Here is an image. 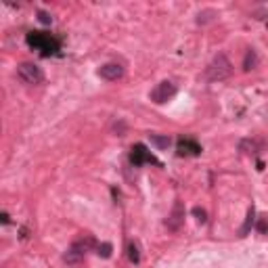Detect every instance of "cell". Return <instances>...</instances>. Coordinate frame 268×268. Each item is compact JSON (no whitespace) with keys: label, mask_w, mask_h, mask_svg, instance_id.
<instances>
[{"label":"cell","mask_w":268,"mask_h":268,"mask_svg":"<svg viewBox=\"0 0 268 268\" xmlns=\"http://www.w3.org/2000/svg\"><path fill=\"white\" fill-rule=\"evenodd\" d=\"M26 42L32 51L40 53L42 57H53L61 51V40L46 32H30L26 36Z\"/></svg>","instance_id":"obj_1"},{"label":"cell","mask_w":268,"mask_h":268,"mask_svg":"<svg viewBox=\"0 0 268 268\" xmlns=\"http://www.w3.org/2000/svg\"><path fill=\"white\" fill-rule=\"evenodd\" d=\"M92 247H97V241L92 239L90 235H80L72 245H69V249L65 251L63 255V260L67 264H80L84 258H86V253L92 249Z\"/></svg>","instance_id":"obj_2"},{"label":"cell","mask_w":268,"mask_h":268,"mask_svg":"<svg viewBox=\"0 0 268 268\" xmlns=\"http://www.w3.org/2000/svg\"><path fill=\"white\" fill-rule=\"evenodd\" d=\"M232 74V65L230 61L226 59V55H216L214 61L207 65L205 69V78L209 80V82H220V80H226L228 76Z\"/></svg>","instance_id":"obj_3"},{"label":"cell","mask_w":268,"mask_h":268,"mask_svg":"<svg viewBox=\"0 0 268 268\" xmlns=\"http://www.w3.org/2000/svg\"><path fill=\"white\" fill-rule=\"evenodd\" d=\"M17 78L21 80L23 84H30V86H36L44 82V72L36 65V63H21L17 67Z\"/></svg>","instance_id":"obj_4"},{"label":"cell","mask_w":268,"mask_h":268,"mask_svg":"<svg viewBox=\"0 0 268 268\" xmlns=\"http://www.w3.org/2000/svg\"><path fill=\"white\" fill-rule=\"evenodd\" d=\"M130 164L132 166H145V164H155V166H161L159 161L155 159V155L151 153V151L143 145V143H138V145H134L132 149H130Z\"/></svg>","instance_id":"obj_5"},{"label":"cell","mask_w":268,"mask_h":268,"mask_svg":"<svg viewBox=\"0 0 268 268\" xmlns=\"http://www.w3.org/2000/svg\"><path fill=\"white\" fill-rule=\"evenodd\" d=\"M174 95H176V84H172V82H159L153 90H151V101L161 105V103H168Z\"/></svg>","instance_id":"obj_6"},{"label":"cell","mask_w":268,"mask_h":268,"mask_svg":"<svg viewBox=\"0 0 268 268\" xmlns=\"http://www.w3.org/2000/svg\"><path fill=\"white\" fill-rule=\"evenodd\" d=\"M176 151L180 157H197L201 155V145L191 136H180L176 143Z\"/></svg>","instance_id":"obj_7"},{"label":"cell","mask_w":268,"mask_h":268,"mask_svg":"<svg viewBox=\"0 0 268 268\" xmlns=\"http://www.w3.org/2000/svg\"><path fill=\"white\" fill-rule=\"evenodd\" d=\"M182 224H184V205L180 201H176V203H174V207H172V212L166 218V226L170 230H178Z\"/></svg>","instance_id":"obj_8"},{"label":"cell","mask_w":268,"mask_h":268,"mask_svg":"<svg viewBox=\"0 0 268 268\" xmlns=\"http://www.w3.org/2000/svg\"><path fill=\"white\" fill-rule=\"evenodd\" d=\"M99 76L103 80H107V82H115V80H120L124 76V67L120 63H105L99 69Z\"/></svg>","instance_id":"obj_9"},{"label":"cell","mask_w":268,"mask_h":268,"mask_svg":"<svg viewBox=\"0 0 268 268\" xmlns=\"http://www.w3.org/2000/svg\"><path fill=\"white\" fill-rule=\"evenodd\" d=\"M128 258H130L132 264L141 262V245H138V241H130V243H128Z\"/></svg>","instance_id":"obj_10"},{"label":"cell","mask_w":268,"mask_h":268,"mask_svg":"<svg viewBox=\"0 0 268 268\" xmlns=\"http://www.w3.org/2000/svg\"><path fill=\"white\" fill-rule=\"evenodd\" d=\"M151 138V145L157 147V149H168L172 145V138L170 136H159V134H149Z\"/></svg>","instance_id":"obj_11"},{"label":"cell","mask_w":268,"mask_h":268,"mask_svg":"<svg viewBox=\"0 0 268 268\" xmlns=\"http://www.w3.org/2000/svg\"><path fill=\"white\" fill-rule=\"evenodd\" d=\"M255 65H258V55H255L253 49H249V51L245 53V59H243V69H245V72H249V69H253Z\"/></svg>","instance_id":"obj_12"},{"label":"cell","mask_w":268,"mask_h":268,"mask_svg":"<svg viewBox=\"0 0 268 268\" xmlns=\"http://www.w3.org/2000/svg\"><path fill=\"white\" fill-rule=\"evenodd\" d=\"M239 149L241 151H245V153H260V143L258 141H241V145H239Z\"/></svg>","instance_id":"obj_13"},{"label":"cell","mask_w":268,"mask_h":268,"mask_svg":"<svg viewBox=\"0 0 268 268\" xmlns=\"http://www.w3.org/2000/svg\"><path fill=\"white\" fill-rule=\"evenodd\" d=\"M253 216H255V207L251 205V207H249V212H247V218H245V224H243L241 230H239V232H241V237H245L247 232H249V228H251V224H253Z\"/></svg>","instance_id":"obj_14"},{"label":"cell","mask_w":268,"mask_h":268,"mask_svg":"<svg viewBox=\"0 0 268 268\" xmlns=\"http://www.w3.org/2000/svg\"><path fill=\"white\" fill-rule=\"evenodd\" d=\"M255 230L260 232V235H268V216H260L258 222H255Z\"/></svg>","instance_id":"obj_15"},{"label":"cell","mask_w":268,"mask_h":268,"mask_svg":"<svg viewBox=\"0 0 268 268\" xmlns=\"http://www.w3.org/2000/svg\"><path fill=\"white\" fill-rule=\"evenodd\" d=\"M111 251H113L111 243H101V245H97V253L101 255V258H109Z\"/></svg>","instance_id":"obj_16"},{"label":"cell","mask_w":268,"mask_h":268,"mask_svg":"<svg viewBox=\"0 0 268 268\" xmlns=\"http://www.w3.org/2000/svg\"><path fill=\"white\" fill-rule=\"evenodd\" d=\"M193 214H195V218L199 220L201 224H205V222H207V212H205L203 207H193Z\"/></svg>","instance_id":"obj_17"},{"label":"cell","mask_w":268,"mask_h":268,"mask_svg":"<svg viewBox=\"0 0 268 268\" xmlns=\"http://www.w3.org/2000/svg\"><path fill=\"white\" fill-rule=\"evenodd\" d=\"M38 19H40V23H46V26H49V23H53V17L46 13V11H38Z\"/></svg>","instance_id":"obj_18"}]
</instances>
